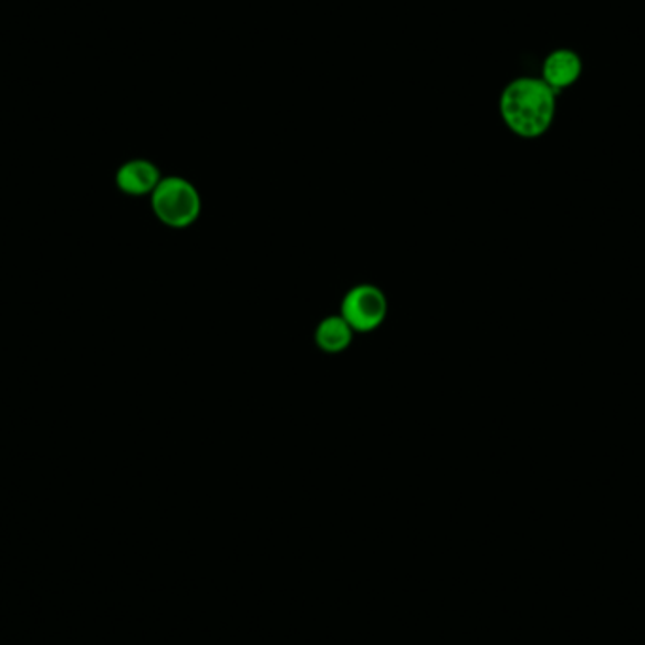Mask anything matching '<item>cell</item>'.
Masks as SVG:
<instances>
[{"instance_id":"obj_1","label":"cell","mask_w":645,"mask_h":645,"mask_svg":"<svg viewBox=\"0 0 645 645\" xmlns=\"http://www.w3.org/2000/svg\"><path fill=\"white\" fill-rule=\"evenodd\" d=\"M499 112L513 135L537 141L555 122L556 93L542 77H518L500 93Z\"/></svg>"},{"instance_id":"obj_2","label":"cell","mask_w":645,"mask_h":645,"mask_svg":"<svg viewBox=\"0 0 645 645\" xmlns=\"http://www.w3.org/2000/svg\"><path fill=\"white\" fill-rule=\"evenodd\" d=\"M152 210L160 223L170 229H187L202 214V197L191 181L181 176H168L152 193Z\"/></svg>"},{"instance_id":"obj_3","label":"cell","mask_w":645,"mask_h":645,"mask_svg":"<svg viewBox=\"0 0 645 645\" xmlns=\"http://www.w3.org/2000/svg\"><path fill=\"white\" fill-rule=\"evenodd\" d=\"M389 301L384 291L372 283H358L350 289L340 304V315L355 333H374L384 325Z\"/></svg>"},{"instance_id":"obj_4","label":"cell","mask_w":645,"mask_h":645,"mask_svg":"<svg viewBox=\"0 0 645 645\" xmlns=\"http://www.w3.org/2000/svg\"><path fill=\"white\" fill-rule=\"evenodd\" d=\"M583 63L582 58L572 50H555L548 58L543 59L542 80L550 85L551 90H566L574 85L582 76Z\"/></svg>"},{"instance_id":"obj_5","label":"cell","mask_w":645,"mask_h":645,"mask_svg":"<svg viewBox=\"0 0 645 645\" xmlns=\"http://www.w3.org/2000/svg\"><path fill=\"white\" fill-rule=\"evenodd\" d=\"M160 179L163 178H160L159 168L155 167L152 160L146 159L128 160L115 174V184L131 197H144V195L152 197Z\"/></svg>"},{"instance_id":"obj_6","label":"cell","mask_w":645,"mask_h":645,"mask_svg":"<svg viewBox=\"0 0 645 645\" xmlns=\"http://www.w3.org/2000/svg\"><path fill=\"white\" fill-rule=\"evenodd\" d=\"M355 331L347 325V321L336 313V315H326L315 326L313 342L320 347V352L326 355H340L353 344Z\"/></svg>"}]
</instances>
